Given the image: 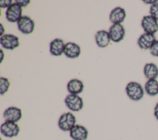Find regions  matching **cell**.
Wrapping results in <instances>:
<instances>
[{
	"instance_id": "603a6c76",
	"label": "cell",
	"mask_w": 158,
	"mask_h": 140,
	"mask_svg": "<svg viewBox=\"0 0 158 140\" xmlns=\"http://www.w3.org/2000/svg\"><path fill=\"white\" fill-rule=\"evenodd\" d=\"M12 4V0H1L0 1V7L2 9L8 8Z\"/></svg>"
},
{
	"instance_id": "484cf974",
	"label": "cell",
	"mask_w": 158,
	"mask_h": 140,
	"mask_svg": "<svg viewBox=\"0 0 158 140\" xmlns=\"http://www.w3.org/2000/svg\"><path fill=\"white\" fill-rule=\"evenodd\" d=\"M144 2H146V4H151V5L158 2L157 1H144Z\"/></svg>"
},
{
	"instance_id": "4316f807",
	"label": "cell",
	"mask_w": 158,
	"mask_h": 140,
	"mask_svg": "<svg viewBox=\"0 0 158 140\" xmlns=\"http://www.w3.org/2000/svg\"><path fill=\"white\" fill-rule=\"evenodd\" d=\"M1 36H2V35H3V33H4V27H3V26H2V24H1Z\"/></svg>"
},
{
	"instance_id": "d4e9b609",
	"label": "cell",
	"mask_w": 158,
	"mask_h": 140,
	"mask_svg": "<svg viewBox=\"0 0 158 140\" xmlns=\"http://www.w3.org/2000/svg\"><path fill=\"white\" fill-rule=\"evenodd\" d=\"M154 115L156 118L158 120V102L156 104L154 109Z\"/></svg>"
},
{
	"instance_id": "8992f818",
	"label": "cell",
	"mask_w": 158,
	"mask_h": 140,
	"mask_svg": "<svg viewBox=\"0 0 158 140\" xmlns=\"http://www.w3.org/2000/svg\"><path fill=\"white\" fill-rule=\"evenodd\" d=\"M19 30L23 34L28 35L33 32L35 24L34 21L28 16H22L17 22Z\"/></svg>"
},
{
	"instance_id": "ac0fdd59",
	"label": "cell",
	"mask_w": 158,
	"mask_h": 140,
	"mask_svg": "<svg viewBox=\"0 0 158 140\" xmlns=\"http://www.w3.org/2000/svg\"><path fill=\"white\" fill-rule=\"evenodd\" d=\"M143 73L148 80L156 79L158 76V67L154 63H147L144 67Z\"/></svg>"
},
{
	"instance_id": "52a82bcc",
	"label": "cell",
	"mask_w": 158,
	"mask_h": 140,
	"mask_svg": "<svg viewBox=\"0 0 158 140\" xmlns=\"http://www.w3.org/2000/svg\"><path fill=\"white\" fill-rule=\"evenodd\" d=\"M1 46L8 50H13L20 45L19 38L12 34H4L0 38Z\"/></svg>"
},
{
	"instance_id": "7402d4cb",
	"label": "cell",
	"mask_w": 158,
	"mask_h": 140,
	"mask_svg": "<svg viewBox=\"0 0 158 140\" xmlns=\"http://www.w3.org/2000/svg\"><path fill=\"white\" fill-rule=\"evenodd\" d=\"M150 53L152 56L158 57V40H156L151 47Z\"/></svg>"
},
{
	"instance_id": "5bb4252c",
	"label": "cell",
	"mask_w": 158,
	"mask_h": 140,
	"mask_svg": "<svg viewBox=\"0 0 158 140\" xmlns=\"http://www.w3.org/2000/svg\"><path fill=\"white\" fill-rule=\"evenodd\" d=\"M81 53V49L79 45L73 42H68L65 44L64 54L70 59L78 57Z\"/></svg>"
},
{
	"instance_id": "2e32d148",
	"label": "cell",
	"mask_w": 158,
	"mask_h": 140,
	"mask_svg": "<svg viewBox=\"0 0 158 140\" xmlns=\"http://www.w3.org/2000/svg\"><path fill=\"white\" fill-rule=\"evenodd\" d=\"M95 41L99 47L104 48L107 47L109 43L110 38L109 31L106 30L98 31L95 34Z\"/></svg>"
},
{
	"instance_id": "44dd1931",
	"label": "cell",
	"mask_w": 158,
	"mask_h": 140,
	"mask_svg": "<svg viewBox=\"0 0 158 140\" xmlns=\"http://www.w3.org/2000/svg\"><path fill=\"white\" fill-rule=\"evenodd\" d=\"M150 15L158 22V2L151 5L149 9Z\"/></svg>"
},
{
	"instance_id": "9c48e42d",
	"label": "cell",
	"mask_w": 158,
	"mask_h": 140,
	"mask_svg": "<svg viewBox=\"0 0 158 140\" xmlns=\"http://www.w3.org/2000/svg\"><path fill=\"white\" fill-rule=\"evenodd\" d=\"M22 117V110L20 108L11 106L7 108L3 113V118L5 121L17 123Z\"/></svg>"
},
{
	"instance_id": "6da1fadb",
	"label": "cell",
	"mask_w": 158,
	"mask_h": 140,
	"mask_svg": "<svg viewBox=\"0 0 158 140\" xmlns=\"http://www.w3.org/2000/svg\"><path fill=\"white\" fill-rule=\"evenodd\" d=\"M127 96L132 101H138L144 96V89L142 86L136 81L129 82L125 87Z\"/></svg>"
},
{
	"instance_id": "ffe728a7",
	"label": "cell",
	"mask_w": 158,
	"mask_h": 140,
	"mask_svg": "<svg viewBox=\"0 0 158 140\" xmlns=\"http://www.w3.org/2000/svg\"><path fill=\"white\" fill-rule=\"evenodd\" d=\"M10 87V82L7 78L1 77L0 78V94L3 96L6 93Z\"/></svg>"
},
{
	"instance_id": "9a60e30c",
	"label": "cell",
	"mask_w": 158,
	"mask_h": 140,
	"mask_svg": "<svg viewBox=\"0 0 158 140\" xmlns=\"http://www.w3.org/2000/svg\"><path fill=\"white\" fill-rule=\"evenodd\" d=\"M64 42L62 39L56 38L49 44V52L54 56H59L64 53L65 47Z\"/></svg>"
},
{
	"instance_id": "30bf717a",
	"label": "cell",
	"mask_w": 158,
	"mask_h": 140,
	"mask_svg": "<svg viewBox=\"0 0 158 140\" xmlns=\"http://www.w3.org/2000/svg\"><path fill=\"white\" fill-rule=\"evenodd\" d=\"M110 39L114 43L121 41L125 35V30L122 24H113L109 30Z\"/></svg>"
},
{
	"instance_id": "cb8c5ba5",
	"label": "cell",
	"mask_w": 158,
	"mask_h": 140,
	"mask_svg": "<svg viewBox=\"0 0 158 140\" xmlns=\"http://www.w3.org/2000/svg\"><path fill=\"white\" fill-rule=\"evenodd\" d=\"M15 2L19 4L22 7H26L28 4L30 3V1L29 0H16L15 1Z\"/></svg>"
},
{
	"instance_id": "7a4b0ae2",
	"label": "cell",
	"mask_w": 158,
	"mask_h": 140,
	"mask_svg": "<svg viewBox=\"0 0 158 140\" xmlns=\"http://www.w3.org/2000/svg\"><path fill=\"white\" fill-rule=\"evenodd\" d=\"M76 117L72 112L62 113L58 120V126L63 131H70L76 125Z\"/></svg>"
},
{
	"instance_id": "7c38bea8",
	"label": "cell",
	"mask_w": 158,
	"mask_h": 140,
	"mask_svg": "<svg viewBox=\"0 0 158 140\" xmlns=\"http://www.w3.org/2000/svg\"><path fill=\"white\" fill-rule=\"evenodd\" d=\"M156 41L154 35L144 33L139 37L137 43L141 49L147 50L151 49Z\"/></svg>"
},
{
	"instance_id": "83f0119b",
	"label": "cell",
	"mask_w": 158,
	"mask_h": 140,
	"mask_svg": "<svg viewBox=\"0 0 158 140\" xmlns=\"http://www.w3.org/2000/svg\"><path fill=\"white\" fill-rule=\"evenodd\" d=\"M0 54H1V62H2V59H3V57H4V53H3V51L2 50H1L0 51Z\"/></svg>"
},
{
	"instance_id": "8fae6325",
	"label": "cell",
	"mask_w": 158,
	"mask_h": 140,
	"mask_svg": "<svg viewBox=\"0 0 158 140\" xmlns=\"http://www.w3.org/2000/svg\"><path fill=\"white\" fill-rule=\"evenodd\" d=\"M69 135L73 140H86L88 131L83 125H75L69 131Z\"/></svg>"
},
{
	"instance_id": "e0dca14e",
	"label": "cell",
	"mask_w": 158,
	"mask_h": 140,
	"mask_svg": "<svg viewBox=\"0 0 158 140\" xmlns=\"http://www.w3.org/2000/svg\"><path fill=\"white\" fill-rule=\"evenodd\" d=\"M67 89L70 94L78 95L83 91L84 89V84L81 80L74 78L68 82Z\"/></svg>"
},
{
	"instance_id": "4fadbf2b",
	"label": "cell",
	"mask_w": 158,
	"mask_h": 140,
	"mask_svg": "<svg viewBox=\"0 0 158 140\" xmlns=\"http://www.w3.org/2000/svg\"><path fill=\"white\" fill-rule=\"evenodd\" d=\"M125 17V10L120 7L113 9L109 14V20L113 24H121L124 21Z\"/></svg>"
},
{
	"instance_id": "3957f363",
	"label": "cell",
	"mask_w": 158,
	"mask_h": 140,
	"mask_svg": "<svg viewBox=\"0 0 158 140\" xmlns=\"http://www.w3.org/2000/svg\"><path fill=\"white\" fill-rule=\"evenodd\" d=\"M64 103L66 107L72 112L80 111L84 105L83 99L77 94L67 95L64 99Z\"/></svg>"
},
{
	"instance_id": "d6986e66",
	"label": "cell",
	"mask_w": 158,
	"mask_h": 140,
	"mask_svg": "<svg viewBox=\"0 0 158 140\" xmlns=\"http://www.w3.org/2000/svg\"><path fill=\"white\" fill-rule=\"evenodd\" d=\"M146 93L150 96H155L158 94V81L156 79L148 80L144 85Z\"/></svg>"
},
{
	"instance_id": "ba28073f",
	"label": "cell",
	"mask_w": 158,
	"mask_h": 140,
	"mask_svg": "<svg viewBox=\"0 0 158 140\" xmlns=\"http://www.w3.org/2000/svg\"><path fill=\"white\" fill-rule=\"evenodd\" d=\"M141 25L147 33L154 35L158 31V22L150 15L143 17Z\"/></svg>"
},
{
	"instance_id": "277c9868",
	"label": "cell",
	"mask_w": 158,
	"mask_h": 140,
	"mask_svg": "<svg viewBox=\"0 0 158 140\" xmlns=\"http://www.w3.org/2000/svg\"><path fill=\"white\" fill-rule=\"evenodd\" d=\"M1 133L6 138L16 137L20 133V127L17 123L5 121L0 126Z\"/></svg>"
},
{
	"instance_id": "5b68a950",
	"label": "cell",
	"mask_w": 158,
	"mask_h": 140,
	"mask_svg": "<svg viewBox=\"0 0 158 140\" xmlns=\"http://www.w3.org/2000/svg\"><path fill=\"white\" fill-rule=\"evenodd\" d=\"M22 8L15 2L12 3L7 9L5 12L6 18L8 22L10 23L17 22L22 17Z\"/></svg>"
}]
</instances>
